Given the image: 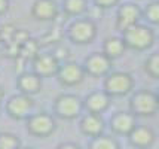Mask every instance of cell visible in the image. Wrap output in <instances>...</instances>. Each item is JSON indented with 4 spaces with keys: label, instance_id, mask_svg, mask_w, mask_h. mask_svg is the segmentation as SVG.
I'll return each mask as SVG.
<instances>
[{
    "label": "cell",
    "instance_id": "cell-1",
    "mask_svg": "<svg viewBox=\"0 0 159 149\" xmlns=\"http://www.w3.org/2000/svg\"><path fill=\"white\" fill-rule=\"evenodd\" d=\"M83 109V100L76 95V94H70V92H62L54 101V114L64 121H71L79 118Z\"/></svg>",
    "mask_w": 159,
    "mask_h": 149
},
{
    "label": "cell",
    "instance_id": "cell-2",
    "mask_svg": "<svg viewBox=\"0 0 159 149\" xmlns=\"http://www.w3.org/2000/svg\"><path fill=\"white\" fill-rule=\"evenodd\" d=\"M122 39H124L126 48H131L134 51H144L149 49L153 45L155 33L147 26L135 24V26L122 31Z\"/></svg>",
    "mask_w": 159,
    "mask_h": 149
},
{
    "label": "cell",
    "instance_id": "cell-3",
    "mask_svg": "<svg viewBox=\"0 0 159 149\" xmlns=\"http://www.w3.org/2000/svg\"><path fill=\"white\" fill-rule=\"evenodd\" d=\"M159 110L158 94L149 90H140L129 100V112L135 116H153Z\"/></svg>",
    "mask_w": 159,
    "mask_h": 149
},
{
    "label": "cell",
    "instance_id": "cell-4",
    "mask_svg": "<svg viewBox=\"0 0 159 149\" xmlns=\"http://www.w3.org/2000/svg\"><path fill=\"white\" fill-rule=\"evenodd\" d=\"M97 36V24L91 18H76L67 27V37L76 45H88Z\"/></svg>",
    "mask_w": 159,
    "mask_h": 149
},
{
    "label": "cell",
    "instance_id": "cell-5",
    "mask_svg": "<svg viewBox=\"0 0 159 149\" xmlns=\"http://www.w3.org/2000/svg\"><path fill=\"white\" fill-rule=\"evenodd\" d=\"M25 127L30 136L45 139L55 133L57 130V121L54 115L48 112H37L33 114L27 121H25Z\"/></svg>",
    "mask_w": 159,
    "mask_h": 149
},
{
    "label": "cell",
    "instance_id": "cell-6",
    "mask_svg": "<svg viewBox=\"0 0 159 149\" xmlns=\"http://www.w3.org/2000/svg\"><path fill=\"white\" fill-rule=\"evenodd\" d=\"M34 100L25 94H15L6 101V114L15 121H27L34 114Z\"/></svg>",
    "mask_w": 159,
    "mask_h": 149
},
{
    "label": "cell",
    "instance_id": "cell-7",
    "mask_svg": "<svg viewBox=\"0 0 159 149\" xmlns=\"http://www.w3.org/2000/svg\"><path fill=\"white\" fill-rule=\"evenodd\" d=\"M134 88V79L126 72H113L104 81V91L110 97H124Z\"/></svg>",
    "mask_w": 159,
    "mask_h": 149
},
{
    "label": "cell",
    "instance_id": "cell-8",
    "mask_svg": "<svg viewBox=\"0 0 159 149\" xmlns=\"http://www.w3.org/2000/svg\"><path fill=\"white\" fill-rule=\"evenodd\" d=\"M86 73L83 67L76 61H66L61 63L60 70L57 73V79L62 86H76L82 84Z\"/></svg>",
    "mask_w": 159,
    "mask_h": 149
},
{
    "label": "cell",
    "instance_id": "cell-9",
    "mask_svg": "<svg viewBox=\"0 0 159 149\" xmlns=\"http://www.w3.org/2000/svg\"><path fill=\"white\" fill-rule=\"evenodd\" d=\"M60 66H61V63L57 60L52 52H39L34 60L31 61L33 72L36 75H39L42 79L57 76Z\"/></svg>",
    "mask_w": 159,
    "mask_h": 149
},
{
    "label": "cell",
    "instance_id": "cell-10",
    "mask_svg": "<svg viewBox=\"0 0 159 149\" xmlns=\"http://www.w3.org/2000/svg\"><path fill=\"white\" fill-rule=\"evenodd\" d=\"M82 67L86 75H91L94 78H101L110 72L111 60L104 52H92L85 58Z\"/></svg>",
    "mask_w": 159,
    "mask_h": 149
},
{
    "label": "cell",
    "instance_id": "cell-11",
    "mask_svg": "<svg viewBox=\"0 0 159 149\" xmlns=\"http://www.w3.org/2000/svg\"><path fill=\"white\" fill-rule=\"evenodd\" d=\"M58 15H60V7L55 0H34L31 6V16L37 21H55Z\"/></svg>",
    "mask_w": 159,
    "mask_h": 149
},
{
    "label": "cell",
    "instance_id": "cell-12",
    "mask_svg": "<svg viewBox=\"0 0 159 149\" xmlns=\"http://www.w3.org/2000/svg\"><path fill=\"white\" fill-rule=\"evenodd\" d=\"M143 15L141 9H140L135 3H125L119 7L118 11V18H116V27L120 31L129 29L132 26L139 24L140 16Z\"/></svg>",
    "mask_w": 159,
    "mask_h": 149
},
{
    "label": "cell",
    "instance_id": "cell-13",
    "mask_svg": "<svg viewBox=\"0 0 159 149\" xmlns=\"http://www.w3.org/2000/svg\"><path fill=\"white\" fill-rule=\"evenodd\" d=\"M43 79L36 75L34 72H22L18 75V79H16V88L20 90L21 94H25V95H30L33 97L36 94H39L42 91V82Z\"/></svg>",
    "mask_w": 159,
    "mask_h": 149
},
{
    "label": "cell",
    "instance_id": "cell-14",
    "mask_svg": "<svg viewBox=\"0 0 159 149\" xmlns=\"http://www.w3.org/2000/svg\"><path fill=\"white\" fill-rule=\"evenodd\" d=\"M137 116L132 112H116L110 119V128L115 134L128 136L137 127Z\"/></svg>",
    "mask_w": 159,
    "mask_h": 149
},
{
    "label": "cell",
    "instance_id": "cell-15",
    "mask_svg": "<svg viewBox=\"0 0 159 149\" xmlns=\"http://www.w3.org/2000/svg\"><path fill=\"white\" fill-rule=\"evenodd\" d=\"M79 128L85 136L88 137H97V136L104 134V128H106V122H104L103 116L100 114H86L80 118L79 122Z\"/></svg>",
    "mask_w": 159,
    "mask_h": 149
},
{
    "label": "cell",
    "instance_id": "cell-16",
    "mask_svg": "<svg viewBox=\"0 0 159 149\" xmlns=\"http://www.w3.org/2000/svg\"><path fill=\"white\" fill-rule=\"evenodd\" d=\"M110 106V95L106 91H92L83 99V109L89 114H103Z\"/></svg>",
    "mask_w": 159,
    "mask_h": 149
},
{
    "label": "cell",
    "instance_id": "cell-17",
    "mask_svg": "<svg viewBox=\"0 0 159 149\" xmlns=\"http://www.w3.org/2000/svg\"><path fill=\"white\" fill-rule=\"evenodd\" d=\"M128 139H129V143H131L134 148L147 149L155 143V140H156V133H155L150 127L137 125V127L128 134Z\"/></svg>",
    "mask_w": 159,
    "mask_h": 149
},
{
    "label": "cell",
    "instance_id": "cell-18",
    "mask_svg": "<svg viewBox=\"0 0 159 149\" xmlns=\"http://www.w3.org/2000/svg\"><path fill=\"white\" fill-rule=\"evenodd\" d=\"M125 51H126V45H125V42H124V39H122V37L111 36V37H107V39L104 40L103 52L110 58V60H115V58L122 57Z\"/></svg>",
    "mask_w": 159,
    "mask_h": 149
},
{
    "label": "cell",
    "instance_id": "cell-19",
    "mask_svg": "<svg viewBox=\"0 0 159 149\" xmlns=\"http://www.w3.org/2000/svg\"><path fill=\"white\" fill-rule=\"evenodd\" d=\"M88 9L86 0H62V14L66 16H80Z\"/></svg>",
    "mask_w": 159,
    "mask_h": 149
},
{
    "label": "cell",
    "instance_id": "cell-20",
    "mask_svg": "<svg viewBox=\"0 0 159 149\" xmlns=\"http://www.w3.org/2000/svg\"><path fill=\"white\" fill-rule=\"evenodd\" d=\"M40 43H39V39H33L30 37L25 43L21 45V49H20V57L22 58L24 61H33L36 58V55L40 52Z\"/></svg>",
    "mask_w": 159,
    "mask_h": 149
},
{
    "label": "cell",
    "instance_id": "cell-21",
    "mask_svg": "<svg viewBox=\"0 0 159 149\" xmlns=\"http://www.w3.org/2000/svg\"><path fill=\"white\" fill-rule=\"evenodd\" d=\"M88 149H119V143L115 137L111 136H97V137H92L91 139Z\"/></svg>",
    "mask_w": 159,
    "mask_h": 149
},
{
    "label": "cell",
    "instance_id": "cell-22",
    "mask_svg": "<svg viewBox=\"0 0 159 149\" xmlns=\"http://www.w3.org/2000/svg\"><path fill=\"white\" fill-rule=\"evenodd\" d=\"M61 27H52L39 39V43H40V46H49V45H54V43H61Z\"/></svg>",
    "mask_w": 159,
    "mask_h": 149
},
{
    "label": "cell",
    "instance_id": "cell-23",
    "mask_svg": "<svg viewBox=\"0 0 159 149\" xmlns=\"http://www.w3.org/2000/svg\"><path fill=\"white\" fill-rule=\"evenodd\" d=\"M21 140L14 133H0V149H20Z\"/></svg>",
    "mask_w": 159,
    "mask_h": 149
},
{
    "label": "cell",
    "instance_id": "cell-24",
    "mask_svg": "<svg viewBox=\"0 0 159 149\" xmlns=\"http://www.w3.org/2000/svg\"><path fill=\"white\" fill-rule=\"evenodd\" d=\"M144 70L149 76L159 79V51L147 57V60L144 63Z\"/></svg>",
    "mask_w": 159,
    "mask_h": 149
},
{
    "label": "cell",
    "instance_id": "cell-25",
    "mask_svg": "<svg viewBox=\"0 0 159 149\" xmlns=\"http://www.w3.org/2000/svg\"><path fill=\"white\" fill-rule=\"evenodd\" d=\"M143 15L146 16V20L152 24H159V2H152L149 3L146 9L143 11Z\"/></svg>",
    "mask_w": 159,
    "mask_h": 149
},
{
    "label": "cell",
    "instance_id": "cell-26",
    "mask_svg": "<svg viewBox=\"0 0 159 149\" xmlns=\"http://www.w3.org/2000/svg\"><path fill=\"white\" fill-rule=\"evenodd\" d=\"M16 30L18 29L15 27L12 22H5V24H2V26H0V39H2V43L5 45V43L11 42V40L14 39Z\"/></svg>",
    "mask_w": 159,
    "mask_h": 149
},
{
    "label": "cell",
    "instance_id": "cell-27",
    "mask_svg": "<svg viewBox=\"0 0 159 149\" xmlns=\"http://www.w3.org/2000/svg\"><path fill=\"white\" fill-rule=\"evenodd\" d=\"M52 54L55 55V58L60 61V63H66V60L69 58V48L66 46V45H62V43H57L55 49L52 51Z\"/></svg>",
    "mask_w": 159,
    "mask_h": 149
},
{
    "label": "cell",
    "instance_id": "cell-28",
    "mask_svg": "<svg viewBox=\"0 0 159 149\" xmlns=\"http://www.w3.org/2000/svg\"><path fill=\"white\" fill-rule=\"evenodd\" d=\"M118 2L119 0H94V5L100 9H109V7L118 5Z\"/></svg>",
    "mask_w": 159,
    "mask_h": 149
},
{
    "label": "cell",
    "instance_id": "cell-29",
    "mask_svg": "<svg viewBox=\"0 0 159 149\" xmlns=\"http://www.w3.org/2000/svg\"><path fill=\"white\" fill-rule=\"evenodd\" d=\"M55 149H82V148L75 142H64V143H60Z\"/></svg>",
    "mask_w": 159,
    "mask_h": 149
},
{
    "label": "cell",
    "instance_id": "cell-30",
    "mask_svg": "<svg viewBox=\"0 0 159 149\" xmlns=\"http://www.w3.org/2000/svg\"><path fill=\"white\" fill-rule=\"evenodd\" d=\"M9 11V0H0V16Z\"/></svg>",
    "mask_w": 159,
    "mask_h": 149
},
{
    "label": "cell",
    "instance_id": "cell-31",
    "mask_svg": "<svg viewBox=\"0 0 159 149\" xmlns=\"http://www.w3.org/2000/svg\"><path fill=\"white\" fill-rule=\"evenodd\" d=\"M3 99H5V90H3V86L0 85V105H2Z\"/></svg>",
    "mask_w": 159,
    "mask_h": 149
},
{
    "label": "cell",
    "instance_id": "cell-32",
    "mask_svg": "<svg viewBox=\"0 0 159 149\" xmlns=\"http://www.w3.org/2000/svg\"><path fill=\"white\" fill-rule=\"evenodd\" d=\"M20 149H33V148H28V146H27V148H22V146H21Z\"/></svg>",
    "mask_w": 159,
    "mask_h": 149
},
{
    "label": "cell",
    "instance_id": "cell-33",
    "mask_svg": "<svg viewBox=\"0 0 159 149\" xmlns=\"http://www.w3.org/2000/svg\"><path fill=\"white\" fill-rule=\"evenodd\" d=\"M156 94H158V99H159V90H158V92H156Z\"/></svg>",
    "mask_w": 159,
    "mask_h": 149
},
{
    "label": "cell",
    "instance_id": "cell-34",
    "mask_svg": "<svg viewBox=\"0 0 159 149\" xmlns=\"http://www.w3.org/2000/svg\"><path fill=\"white\" fill-rule=\"evenodd\" d=\"M0 43H2V39H0Z\"/></svg>",
    "mask_w": 159,
    "mask_h": 149
}]
</instances>
